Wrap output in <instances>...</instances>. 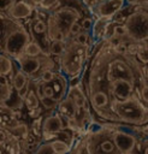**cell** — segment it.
Instances as JSON below:
<instances>
[{
    "instance_id": "cell-1",
    "label": "cell",
    "mask_w": 148,
    "mask_h": 154,
    "mask_svg": "<svg viewBox=\"0 0 148 154\" xmlns=\"http://www.w3.org/2000/svg\"><path fill=\"white\" fill-rule=\"evenodd\" d=\"M1 51L16 59L24 53L26 45L32 40L26 29L6 13L1 14Z\"/></svg>"
},
{
    "instance_id": "cell-2",
    "label": "cell",
    "mask_w": 148,
    "mask_h": 154,
    "mask_svg": "<svg viewBox=\"0 0 148 154\" xmlns=\"http://www.w3.org/2000/svg\"><path fill=\"white\" fill-rule=\"evenodd\" d=\"M109 108L118 122L129 125H146L148 123V103L141 96L134 95L126 100H112Z\"/></svg>"
},
{
    "instance_id": "cell-3",
    "label": "cell",
    "mask_w": 148,
    "mask_h": 154,
    "mask_svg": "<svg viewBox=\"0 0 148 154\" xmlns=\"http://www.w3.org/2000/svg\"><path fill=\"white\" fill-rule=\"evenodd\" d=\"M79 18V12L73 7L64 6L57 8L47 18L48 38L51 41H66L71 36L72 25L78 22Z\"/></svg>"
},
{
    "instance_id": "cell-4",
    "label": "cell",
    "mask_w": 148,
    "mask_h": 154,
    "mask_svg": "<svg viewBox=\"0 0 148 154\" xmlns=\"http://www.w3.org/2000/svg\"><path fill=\"white\" fill-rule=\"evenodd\" d=\"M87 60V46H82L72 40L71 43H66L64 53L59 57L60 70L69 78L78 77Z\"/></svg>"
},
{
    "instance_id": "cell-5",
    "label": "cell",
    "mask_w": 148,
    "mask_h": 154,
    "mask_svg": "<svg viewBox=\"0 0 148 154\" xmlns=\"http://www.w3.org/2000/svg\"><path fill=\"white\" fill-rule=\"evenodd\" d=\"M87 154H124L114 142L113 128H99L91 131L85 140Z\"/></svg>"
},
{
    "instance_id": "cell-6",
    "label": "cell",
    "mask_w": 148,
    "mask_h": 154,
    "mask_svg": "<svg viewBox=\"0 0 148 154\" xmlns=\"http://www.w3.org/2000/svg\"><path fill=\"white\" fill-rule=\"evenodd\" d=\"M124 26L126 29V36L134 42L148 41V14L142 11L130 13L125 20Z\"/></svg>"
},
{
    "instance_id": "cell-7",
    "label": "cell",
    "mask_w": 148,
    "mask_h": 154,
    "mask_svg": "<svg viewBox=\"0 0 148 154\" xmlns=\"http://www.w3.org/2000/svg\"><path fill=\"white\" fill-rule=\"evenodd\" d=\"M136 85L126 79H117L108 84V90L112 100H126L134 95H137Z\"/></svg>"
},
{
    "instance_id": "cell-8",
    "label": "cell",
    "mask_w": 148,
    "mask_h": 154,
    "mask_svg": "<svg viewBox=\"0 0 148 154\" xmlns=\"http://www.w3.org/2000/svg\"><path fill=\"white\" fill-rule=\"evenodd\" d=\"M126 5V0H100L95 5V14L100 18L111 19L119 11H122Z\"/></svg>"
},
{
    "instance_id": "cell-9",
    "label": "cell",
    "mask_w": 148,
    "mask_h": 154,
    "mask_svg": "<svg viewBox=\"0 0 148 154\" xmlns=\"http://www.w3.org/2000/svg\"><path fill=\"white\" fill-rule=\"evenodd\" d=\"M18 64V67L24 72L26 73L29 77H35L39 75H41L42 70H43V65H42V58L39 57V58H34V57H28L25 55L24 53L19 57H17L14 59Z\"/></svg>"
},
{
    "instance_id": "cell-10",
    "label": "cell",
    "mask_w": 148,
    "mask_h": 154,
    "mask_svg": "<svg viewBox=\"0 0 148 154\" xmlns=\"http://www.w3.org/2000/svg\"><path fill=\"white\" fill-rule=\"evenodd\" d=\"M113 138H114V142L118 146V148L124 154H131L137 143L136 137L131 132L122 130L118 126L113 128Z\"/></svg>"
},
{
    "instance_id": "cell-11",
    "label": "cell",
    "mask_w": 148,
    "mask_h": 154,
    "mask_svg": "<svg viewBox=\"0 0 148 154\" xmlns=\"http://www.w3.org/2000/svg\"><path fill=\"white\" fill-rule=\"evenodd\" d=\"M63 130H65L61 116L59 113L57 114H52L47 118L43 119L42 123V137H45L46 140L48 138H54L57 134L61 132Z\"/></svg>"
},
{
    "instance_id": "cell-12",
    "label": "cell",
    "mask_w": 148,
    "mask_h": 154,
    "mask_svg": "<svg viewBox=\"0 0 148 154\" xmlns=\"http://www.w3.org/2000/svg\"><path fill=\"white\" fill-rule=\"evenodd\" d=\"M32 12H34V7L31 6V4L26 2L25 0H18V1L13 2L5 11V13L8 17H11L12 19H16V20L26 19L32 14Z\"/></svg>"
},
{
    "instance_id": "cell-13",
    "label": "cell",
    "mask_w": 148,
    "mask_h": 154,
    "mask_svg": "<svg viewBox=\"0 0 148 154\" xmlns=\"http://www.w3.org/2000/svg\"><path fill=\"white\" fill-rule=\"evenodd\" d=\"M1 154H20L18 137L1 126Z\"/></svg>"
},
{
    "instance_id": "cell-14",
    "label": "cell",
    "mask_w": 148,
    "mask_h": 154,
    "mask_svg": "<svg viewBox=\"0 0 148 154\" xmlns=\"http://www.w3.org/2000/svg\"><path fill=\"white\" fill-rule=\"evenodd\" d=\"M57 111H58L59 114L65 116V117L70 118L72 122L77 123L78 122L77 119H78V116H79V111H82V109L78 108V106L75 103V101L72 99H70L69 96H65L59 101Z\"/></svg>"
},
{
    "instance_id": "cell-15",
    "label": "cell",
    "mask_w": 148,
    "mask_h": 154,
    "mask_svg": "<svg viewBox=\"0 0 148 154\" xmlns=\"http://www.w3.org/2000/svg\"><path fill=\"white\" fill-rule=\"evenodd\" d=\"M89 101L91 107L97 111L101 108H109V103L112 101L111 95L105 90H96L89 94Z\"/></svg>"
},
{
    "instance_id": "cell-16",
    "label": "cell",
    "mask_w": 148,
    "mask_h": 154,
    "mask_svg": "<svg viewBox=\"0 0 148 154\" xmlns=\"http://www.w3.org/2000/svg\"><path fill=\"white\" fill-rule=\"evenodd\" d=\"M66 96H69L70 99H72L75 101V103L78 106L79 109H87V105H88V100L85 97V95L83 94V91L81 90L79 85L77 87H69L67 94Z\"/></svg>"
},
{
    "instance_id": "cell-17",
    "label": "cell",
    "mask_w": 148,
    "mask_h": 154,
    "mask_svg": "<svg viewBox=\"0 0 148 154\" xmlns=\"http://www.w3.org/2000/svg\"><path fill=\"white\" fill-rule=\"evenodd\" d=\"M11 83H12L13 88L20 93L23 89H25V88L29 85V76H28L26 73H24V72L18 67L17 71L14 72V75L12 76Z\"/></svg>"
},
{
    "instance_id": "cell-18",
    "label": "cell",
    "mask_w": 148,
    "mask_h": 154,
    "mask_svg": "<svg viewBox=\"0 0 148 154\" xmlns=\"http://www.w3.org/2000/svg\"><path fill=\"white\" fill-rule=\"evenodd\" d=\"M109 20L108 18H99L96 22H94V26H93V37L95 40H100L105 36V34L107 32V29L109 26Z\"/></svg>"
},
{
    "instance_id": "cell-19",
    "label": "cell",
    "mask_w": 148,
    "mask_h": 154,
    "mask_svg": "<svg viewBox=\"0 0 148 154\" xmlns=\"http://www.w3.org/2000/svg\"><path fill=\"white\" fill-rule=\"evenodd\" d=\"M40 103H41V100H40L39 95L36 94V90L29 88L26 95L24 96V105H25V107H26V108L29 109V112H30V111L39 109Z\"/></svg>"
},
{
    "instance_id": "cell-20",
    "label": "cell",
    "mask_w": 148,
    "mask_h": 154,
    "mask_svg": "<svg viewBox=\"0 0 148 154\" xmlns=\"http://www.w3.org/2000/svg\"><path fill=\"white\" fill-rule=\"evenodd\" d=\"M14 67V59L7 55L6 53H1L0 55V76H8L12 73Z\"/></svg>"
},
{
    "instance_id": "cell-21",
    "label": "cell",
    "mask_w": 148,
    "mask_h": 154,
    "mask_svg": "<svg viewBox=\"0 0 148 154\" xmlns=\"http://www.w3.org/2000/svg\"><path fill=\"white\" fill-rule=\"evenodd\" d=\"M0 90H1L0 91V100H1V103H4L10 99V96L13 93V85H12V83L8 82L7 76H1Z\"/></svg>"
},
{
    "instance_id": "cell-22",
    "label": "cell",
    "mask_w": 148,
    "mask_h": 154,
    "mask_svg": "<svg viewBox=\"0 0 148 154\" xmlns=\"http://www.w3.org/2000/svg\"><path fill=\"white\" fill-rule=\"evenodd\" d=\"M31 32H34L32 34V38L35 37V36H39V35H46V36H48V24H47V22H45V20H42V19H40V18H36L34 22H31Z\"/></svg>"
},
{
    "instance_id": "cell-23",
    "label": "cell",
    "mask_w": 148,
    "mask_h": 154,
    "mask_svg": "<svg viewBox=\"0 0 148 154\" xmlns=\"http://www.w3.org/2000/svg\"><path fill=\"white\" fill-rule=\"evenodd\" d=\"M24 54H25V55H28V57L39 58V57L43 55V54H45V52H43V49H42L41 45H40L36 40H34V38H32V40L26 45V47H25V49H24Z\"/></svg>"
},
{
    "instance_id": "cell-24",
    "label": "cell",
    "mask_w": 148,
    "mask_h": 154,
    "mask_svg": "<svg viewBox=\"0 0 148 154\" xmlns=\"http://www.w3.org/2000/svg\"><path fill=\"white\" fill-rule=\"evenodd\" d=\"M49 142L55 154H69L71 152V144L61 138H54L53 141H49Z\"/></svg>"
},
{
    "instance_id": "cell-25",
    "label": "cell",
    "mask_w": 148,
    "mask_h": 154,
    "mask_svg": "<svg viewBox=\"0 0 148 154\" xmlns=\"http://www.w3.org/2000/svg\"><path fill=\"white\" fill-rule=\"evenodd\" d=\"M65 48H66V43H65V41H58V40H55V41H51V43H49V48H48V54L59 58V57L64 53Z\"/></svg>"
},
{
    "instance_id": "cell-26",
    "label": "cell",
    "mask_w": 148,
    "mask_h": 154,
    "mask_svg": "<svg viewBox=\"0 0 148 154\" xmlns=\"http://www.w3.org/2000/svg\"><path fill=\"white\" fill-rule=\"evenodd\" d=\"M136 59L142 65H148V45L141 43V46L136 53Z\"/></svg>"
},
{
    "instance_id": "cell-27",
    "label": "cell",
    "mask_w": 148,
    "mask_h": 154,
    "mask_svg": "<svg viewBox=\"0 0 148 154\" xmlns=\"http://www.w3.org/2000/svg\"><path fill=\"white\" fill-rule=\"evenodd\" d=\"M55 76H57V72H55L53 69H45V70H42V72H41V75H40V77H39V79H40L42 83L48 84V83H51V82L54 81Z\"/></svg>"
},
{
    "instance_id": "cell-28",
    "label": "cell",
    "mask_w": 148,
    "mask_h": 154,
    "mask_svg": "<svg viewBox=\"0 0 148 154\" xmlns=\"http://www.w3.org/2000/svg\"><path fill=\"white\" fill-rule=\"evenodd\" d=\"M59 100H57L55 97H48V96H43L41 99V105L43 106L45 109H55L58 107Z\"/></svg>"
},
{
    "instance_id": "cell-29",
    "label": "cell",
    "mask_w": 148,
    "mask_h": 154,
    "mask_svg": "<svg viewBox=\"0 0 148 154\" xmlns=\"http://www.w3.org/2000/svg\"><path fill=\"white\" fill-rule=\"evenodd\" d=\"M32 154H55V152L53 150L51 142H45V143L40 144Z\"/></svg>"
},
{
    "instance_id": "cell-30",
    "label": "cell",
    "mask_w": 148,
    "mask_h": 154,
    "mask_svg": "<svg viewBox=\"0 0 148 154\" xmlns=\"http://www.w3.org/2000/svg\"><path fill=\"white\" fill-rule=\"evenodd\" d=\"M89 38H90L89 32L88 31H84V30H82L81 32H78L77 35L73 36V41L77 42V43H79V45H82V46H87Z\"/></svg>"
},
{
    "instance_id": "cell-31",
    "label": "cell",
    "mask_w": 148,
    "mask_h": 154,
    "mask_svg": "<svg viewBox=\"0 0 148 154\" xmlns=\"http://www.w3.org/2000/svg\"><path fill=\"white\" fill-rule=\"evenodd\" d=\"M112 35H118V36H122V37H128L126 36V29L124 26V23L123 24H116V25H113V28H112Z\"/></svg>"
},
{
    "instance_id": "cell-32",
    "label": "cell",
    "mask_w": 148,
    "mask_h": 154,
    "mask_svg": "<svg viewBox=\"0 0 148 154\" xmlns=\"http://www.w3.org/2000/svg\"><path fill=\"white\" fill-rule=\"evenodd\" d=\"M42 123L43 122H41V118H37L32 122L31 129H32V132L36 136H42Z\"/></svg>"
},
{
    "instance_id": "cell-33",
    "label": "cell",
    "mask_w": 148,
    "mask_h": 154,
    "mask_svg": "<svg viewBox=\"0 0 148 154\" xmlns=\"http://www.w3.org/2000/svg\"><path fill=\"white\" fill-rule=\"evenodd\" d=\"M81 24H82V29H83L84 31H88V32H89V31L93 30L94 20H93V18H90V17H85V18L82 19Z\"/></svg>"
},
{
    "instance_id": "cell-34",
    "label": "cell",
    "mask_w": 148,
    "mask_h": 154,
    "mask_svg": "<svg viewBox=\"0 0 148 154\" xmlns=\"http://www.w3.org/2000/svg\"><path fill=\"white\" fill-rule=\"evenodd\" d=\"M59 5V0H43L40 8L42 10H53Z\"/></svg>"
},
{
    "instance_id": "cell-35",
    "label": "cell",
    "mask_w": 148,
    "mask_h": 154,
    "mask_svg": "<svg viewBox=\"0 0 148 154\" xmlns=\"http://www.w3.org/2000/svg\"><path fill=\"white\" fill-rule=\"evenodd\" d=\"M140 96H141V99L144 102L148 103V83L147 82L141 87V89H140Z\"/></svg>"
},
{
    "instance_id": "cell-36",
    "label": "cell",
    "mask_w": 148,
    "mask_h": 154,
    "mask_svg": "<svg viewBox=\"0 0 148 154\" xmlns=\"http://www.w3.org/2000/svg\"><path fill=\"white\" fill-rule=\"evenodd\" d=\"M83 29H82V24H79L78 22H76L73 25H72V28H71V35H77L78 32H81Z\"/></svg>"
},
{
    "instance_id": "cell-37",
    "label": "cell",
    "mask_w": 148,
    "mask_h": 154,
    "mask_svg": "<svg viewBox=\"0 0 148 154\" xmlns=\"http://www.w3.org/2000/svg\"><path fill=\"white\" fill-rule=\"evenodd\" d=\"M30 1H31L32 5H35V6H37V7H41V5H42V2H43V0H30Z\"/></svg>"
},
{
    "instance_id": "cell-38",
    "label": "cell",
    "mask_w": 148,
    "mask_h": 154,
    "mask_svg": "<svg viewBox=\"0 0 148 154\" xmlns=\"http://www.w3.org/2000/svg\"><path fill=\"white\" fill-rule=\"evenodd\" d=\"M144 154H148V146H147L146 149H144Z\"/></svg>"
},
{
    "instance_id": "cell-39",
    "label": "cell",
    "mask_w": 148,
    "mask_h": 154,
    "mask_svg": "<svg viewBox=\"0 0 148 154\" xmlns=\"http://www.w3.org/2000/svg\"><path fill=\"white\" fill-rule=\"evenodd\" d=\"M143 4H146V5H148V0H141Z\"/></svg>"
},
{
    "instance_id": "cell-40",
    "label": "cell",
    "mask_w": 148,
    "mask_h": 154,
    "mask_svg": "<svg viewBox=\"0 0 148 154\" xmlns=\"http://www.w3.org/2000/svg\"><path fill=\"white\" fill-rule=\"evenodd\" d=\"M69 154H73V153H72V152H70V153H69Z\"/></svg>"
},
{
    "instance_id": "cell-41",
    "label": "cell",
    "mask_w": 148,
    "mask_h": 154,
    "mask_svg": "<svg viewBox=\"0 0 148 154\" xmlns=\"http://www.w3.org/2000/svg\"><path fill=\"white\" fill-rule=\"evenodd\" d=\"M1 1H2V2H4V1H6V0H1Z\"/></svg>"
}]
</instances>
